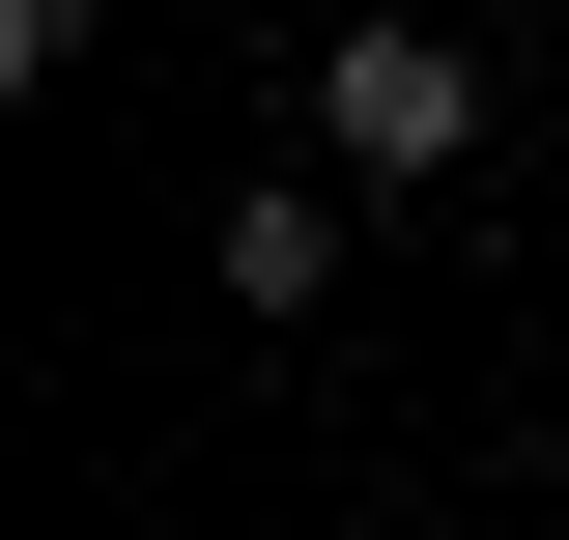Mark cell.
I'll return each instance as SVG.
<instances>
[{
  "instance_id": "obj_1",
  "label": "cell",
  "mask_w": 569,
  "mask_h": 540,
  "mask_svg": "<svg viewBox=\"0 0 569 540\" xmlns=\"http://www.w3.org/2000/svg\"><path fill=\"white\" fill-rule=\"evenodd\" d=\"M456 142H485V58H456V29H342V58H313V171H342V200H427Z\"/></svg>"
},
{
  "instance_id": "obj_2",
  "label": "cell",
  "mask_w": 569,
  "mask_h": 540,
  "mask_svg": "<svg viewBox=\"0 0 569 540\" xmlns=\"http://www.w3.org/2000/svg\"><path fill=\"white\" fill-rule=\"evenodd\" d=\"M200 284L228 313H342V171H257V200L200 228Z\"/></svg>"
}]
</instances>
